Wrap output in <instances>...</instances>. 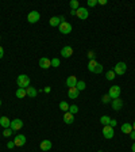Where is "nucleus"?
<instances>
[{
	"mask_svg": "<svg viewBox=\"0 0 135 152\" xmlns=\"http://www.w3.org/2000/svg\"><path fill=\"white\" fill-rule=\"evenodd\" d=\"M101 72H103V65L99 63L97 65H96V69H95L93 74H101Z\"/></svg>",
	"mask_w": 135,
	"mask_h": 152,
	"instance_id": "31",
	"label": "nucleus"
},
{
	"mask_svg": "<svg viewBox=\"0 0 135 152\" xmlns=\"http://www.w3.org/2000/svg\"><path fill=\"white\" fill-rule=\"evenodd\" d=\"M97 4H100V5L107 4V0H97Z\"/></svg>",
	"mask_w": 135,
	"mask_h": 152,
	"instance_id": "37",
	"label": "nucleus"
},
{
	"mask_svg": "<svg viewBox=\"0 0 135 152\" xmlns=\"http://www.w3.org/2000/svg\"><path fill=\"white\" fill-rule=\"evenodd\" d=\"M39 67H41L42 69H49L52 67V60L47 57H42L41 60H39Z\"/></svg>",
	"mask_w": 135,
	"mask_h": 152,
	"instance_id": "9",
	"label": "nucleus"
},
{
	"mask_svg": "<svg viewBox=\"0 0 135 152\" xmlns=\"http://www.w3.org/2000/svg\"><path fill=\"white\" fill-rule=\"evenodd\" d=\"M100 152H101V151H100Z\"/></svg>",
	"mask_w": 135,
	"mask_h": 152,
	"instance_id": "45",
	"label": "nucleus"
},
{
	"mask_svg": "<svg viewBox=\"0 0 135 152\" xmlns=\"http://www.w3.org/2000/svg\"><path fill=\"white\" fill-rule=\"evenodd\" d=\"M97 61L96 60H89L88 63V71H91V72H95V69H96V65H97Z\"/></svg>",
	"mask_w": 135,
	"mask_h": 152,
	"instance_id": "22",
	"label": "nucleus"
},
{
	"mask_svg": "<svg viewBox=\"0 0 135 152\" xmlns=\"http://www.w3.org/2000/svg\"><path fill=\"white\" fill-rule=\"evenodd\" d=\"M76 87H77L78 91H84L85 87H87V84H85V82H83V80H78L77 84H76Z\"/></svg>",
	"mask_w": 135,
	"mask_h": 152,
	"instance_id": "26",
	"label": "nucleus"
},
{
	"mask_svg": "<svg viewBox=\"0 0 135 152\" xmlns=\"http://www.w3.org/2000/svg\"><path fill=\"white\" fill-rule=\"evenodd\" d=\"M130 137H131V140H135V131H132L130 133Z\"/></svg>",
	"mask_w": 135,
	"mask_h": 152,
	"instance_id": "39",
	"label": "nucleus"
},
{
	"mask_svg": "<svg viewBox=\"0 0 135 152\" xmlns=\"http://www.w3.org/2000/svg\"><path fill=\"white\" fill-rule=\"evenodd\" d=\"M120 92H122V90H120L119 86H112L108 91V95L112 98V99H116V98L120 96Z\"/></svg>",
	"mask_w": 135,
	"mask_h": 152,
	"instance_id": "3",
	"label": "nucleus"
},
{
	"mask_svg": "<svg viewBox=\"0 0 135 152\" xmlns=\"http://www.w3.org/2000/svg\"><path fill=\"white\" fill-rule=\"evenodd\" d=\"M123 107V100L120 99V98H116V99H112V109L114 110H120Z\"/></svg>",
	"mask_w": 135,
	"mask_h": 152,
	"instance_id": "13",
	"label": "nucleus"
},
{
	"mask_svg": "<svg viewBox=\"0 0 135 152\" xmlns=\"http://www.w3.org/2000/svg\"><path fill=\"white\" fill-rule=\"evenodd\" d=\"M131 149H132V152H135V143L132 144V147H131Z\"/></svg>",
	"mask_w": 135,
	"mask_h": 152,
	"instance_id": "41",
	"label": "nucleus"
},
{
	"mask_svg": "<svg viewBox=\"0 0 135 152\" xmlns=\"http://www.w3.org/2000/svg\"><path fill=\"white\" fill-rule=\"evenodd\" d=\"M0 40H1V37H0Z\"/></svg>",
	"mask_w": 135,
	"mask_h": 152,
	"instance_id": "44",
	"label": "nucleus"
},
{
	"mask_svg": "<svg viewBox=\"0 0 135 152\" xmlns=\"http://www.w3.org/2000/svg\"><path fill=\"white\" fill-rule=\"evenodd\" d=\"M49 23H50V26L57 27V26H60V25H61V19H60V16H53V18H50Z\"/></svg>",
	"mask_w": 135,
	"mask_h": 152,
	"instance_id": "20",
	"label": "nucleus"
},
{
	"mask_svg": "<svg viewBox=\"0 0 135 152\" xmlns=\"http://www.w3.org/2000/svg\"><path fill=\"white\" fill-rule=\"evenodd\" d=\"M122 132H123V133H126V135H130L131 132H132V125H131V124H128V122L123 124V125H122Z\"/></svg>",
	"mask_w": 135,
	"mask_h": 152,
	"instance_id": "19",
	"label": "nucleus"
},
{
	"mask_svg": "<svg viewBox=\"0 0 135 152\" xmlns=\"http://www.w3.org/2000/svg\"><path fill=\"white\" fill-rule=\"evenodd\" d=\"M58 30L62 34H69V33H72V25L69 22H61V25L58 26Z\"/></svg>",
	"mask_w": 135,
	"mask_h": 152,
	"instance_id": "2",
	"label": "nucleus"
},
{
	"mask_svg": "<svg viewBox=\"0 0 135 152\" xmlns=\"http://www.w3.org/2000/svg\"><path fill=\"white\" fill-rule=\"evenodd\" d=\"M12 133H14V131H12L11 128H7V129H4V131H3V136H4V137H10Z\"/></svg>",
	"mask_w": 135,
	"mask_h": 152,
	"instance_id": "28",
	"label": "nucleus"
},
{
	"mask_svg": "<svg viewBox=\"0 0 135 152\" xmlns=\"http://www.w3.org/2000/svg\"><path fill=\"white\" fill-rule=\"evenodd\" d=\"M43 91H45V92H50V91H52V88H50V87H45V88H43Z\"/></svg>",
	"mask_w": 135,
	"mask_h": 152,
	"instance_id": "40",
	"label": "nucleus"
},
{
	"mask_svg": "<svg viewBox=\"0 0 135 152\" xmlns=\"http://www.w3.org/2000/svg\"><path fill=\"white\" fill-rule=\"evenodd\" d=\"M69 107H70V106L68 105V102H65V100L60 102V109H61L62 111H65V113H66V111H69Z\"/></svg>",
	"mask_w": 135,
	"mask_h": 152,
	"instance_id": "25",
	"label": "nucleus"
},
{
	"mask_svg": "<svg viewBox=\"0 0 135 152\" xmlns=\"http://www.w3.org/2000/svg\"><path fill=\"white\" fill-rule=\"evenodd\" d=\"M69 5H70V8L73 11H77L80 8V5H78V0H70L69 1Z\"/></svg>",
	"mask_w": 135,
	"mask_h": 152,
	"instance_id": "24",
	"label": "nucleus"
},
{
	"mask_svg": "<svg viewBox=\"0 0 135 152\" xmlns=\"http://www.w3.org/2000/svg\"><path fill=\"white\" fill-rule=\"evenodd\" d=\"M116 125H118V122H116V120H111V122H109V126H112V128H115Z\"/></svg>",
	"mask_w": 135,
	"mask_h": 152,
	"instance_id": "36",
	"label": "nucleus"
},
{
	"mask_svg": "<svg viewBox=\"0 0 135 152\" xmlns=\"http://www.w3.org/2000/svg\"><path fill=\"white\" fill-rule=\"evenodd\" d=\"M101 102H103V103H108V102H111V96H109L108 94L104 95L103 98H101Z\"/></svg>",
	"mask_w": 135,
	"mask_h": 152,
	"instance_id": "32",
	"label": "nucleus"
},
{
	"mask_svg": "<svg viewBox=\"0 0 135 152\" xmlns=\"http://www.w3.org/2000/svg\"><path fill=\"white\" fill-rule=\"evenodd\" d=\"M15 95H16V98H24V96H27V92H26V88H18L16 90V92H15Z\"/></svg>",
	"mask_w": 135,
	"mask_h": 152,
	"instance_id": "21",
	"label": "nucleus"
},
{
	"mask_svg": "<svg viewBox=\"0 0 135 152\" xmlns=\"http://www.w3.org/2000/svg\"><path fill=\"white\" fill-rule=\"evenodd\" d=\"M132 131H135V121H134V124H132Z\"/></svg>",
	"mask_w": 135,
	"mask_h": 152,
	"instance_id": "42",
	"label": "nucleus"
},
{
	"mask_svg": "<svg viewBox=\"0 0 135 152\" xmlns=\"http://www.w3.org/2000/svg\"><path fill=\"white\" fill-rule=\"evenodd\" d=\"M77 111H78V106H77V105H72L70 107H69V113H72L73 115L76 114Z\"/></svg>",
	"mask_w": 135,
	"mask_h": 152,
	"instance_id": "29",
	"label": "nucleus"
},
{
	"mask_svg": "<svg viewBox=\"0 0 135 152\" xmlns=\"http://www.w3.org/2000/svg\"><path fill=\"white\" fill-rule=\"evenodd\" d=\"M78 94H80V91L77 90V87H70V88L68 90V95H69L70 99H77Z\"/></svg>",
	"mask_w": 135,
	"mask_h": 152,
	"instance_id": "12",
	"label": "nucleus"
},
{
	"mask_svg": "<svg viewBox=\"0 0 135 152\" xmlns=\"http://www.w3.org/2000/svg\"><path fill=\"white\" fill-rule=\"evenodd\" d=\"M64 122H65V124H68V125L73 124V122H74V115H73L72 113L66 111V113L64 114Z\"/></svg>",
	"mask_w": 135,
	"mask_h": 152,
	"instance_id": "14",
	"label": "nucleus"
},
{
	"mask_svg": "<svg viewBox=\"0 0 135 152\" xmlns=\"http://www.w3.org/2000/svg\"><path fill=\"white\" fill-rule=\"evenodd\" d=\"M73 54V48L72 46H64L62 49H61V56L65 58H69L72 57Z\"/></svg>",
	"mask_w": 135,
	"mask_h": 152,
	"instance_id": "11",
	"label": "nucleus"
},
{
	"mask_svg": "<svg viewBox=\"0 0 135 152\" xmlns=\"http://www.w3.org/2000/svg\"><path fill=\"white\" fill-rule=\"evenodd\" d=\"M0 106H1V99H0Z\"/></svg>",
	"mask_w": 135,
	"mask_h": 152,
	"instance_id": "43",
	"label": "nucleus"
},
{
	"mask_svg": "<svg viewBox=\"0 0 135 152\" xmlns=\"http://www.w3.org/2000/svg\"><path fill=\"white\" fill-rule=\"evenodd\" d=\"M88 58L89 60H95V53L93 52H88Z\"/></svg>",
	"mask_w": 135,
	"mask_h": 152,
	"instance_id": "35",
	"label": "nucleus"
},
{
	"mask_svg": "<svg viewBox=\"0 0 135 152\" xmlns=\"http://www.w3.org/2000/svg\"><path fill=\"white\" fill-rule=\"evenodd\" d=\"M22 126H23V121L19 120V118H15V120L11 121V126H10V128L14 132H15V131H21Z\"/></svg>",
	"mask_w": 135,
	"mask_h": 152,
	"instance_id": "8",
	"label": "nucleus"
},
{
	"mask_svg": "<svg viewBox=\"0 0 135 152\" xmlns=\"http://www.w3.org/2000/svg\"><path fill=\"white\" fill-rule=\"evenodd\" d=\"M77 78L74 76V75H72V76H69V78L66 79V86L70 88V87H76V84H77Z\"/></svg>",
	"mask_w": 135,
	"mask_h": 152,
	"instance_id": "15",
	"label": "nucleus"
},
{
	"mask_svg": "<svg viewBox=\"0 0 135 152\" xmlns=\"http://www.w3.org/2000/svg\"><path fill=\"white\" fill-rule=\"evenodd\" d=\"M109 122H111V118H109L108 115H103V117H100V124L101 125H109Z\"/></svg>",
	"mask_w": 135,
	"mask_h": 152,
	"instance_id": "23",
	"label": "nucleus"
},
{
	"mask_svg": "<svg viewBox=\"0 0 135 152\" xmlns=\"http://www.w3.org/2000/svg\"><path fill=\"white\" fill-rule=\"evenodd\" d=\"M126 71H127V65L124 63H118L114 68V72L116 75H123L126 74Z\"/></svg>",
	"mask_w": 135,
	"mask_h": 152,
	"instance_id": "6",
	"label": "nucleus"
},
{
	"mask_svg": "<svg viewBox=\"0 0 135 152\" xmlns=\"http://www.w3.org/2000/svg\"><path fill=\"white\" fill-rule=\"evenodd\" d=\"M41 19V15H39V12L38 11H31L28 15H27V21H28V23H36V22Z\"/></svg>",
	"mask_w": 135,
	"mask_h": 152,
	"instance_id": "4",
	"label": "nucleus"
},
{
	"mask_svg": "<svg viewBox=\"0 0 135 152\" xmlns=\"http://www.w3.org/2000/svg\"><path fill=\"white\" fill-rule=\"evenodd\" d=\"M16 84L19 88H27L30 87V78L27 75H19L16 78Z\"/></svg>",
	"mask_w": 135,
	"mask_h": 152,
	"instance_id": "1",
	"label": "nucleus"
},
{
	"mask_svg": "<svg viewBox=\"0 0 135 152\" xmlns=\"http://www.w3.org/2000/svg\"><path fill=\"white\" fill-rule=\"evenodd\" d=\"M26 92H27V96H30V98H35L36 94H38V90H36L35 87H27Z\"/></svg>",
	"mask_w": 135,
	"mask_h": 152,
	"instance_id": "17",
	"label": "nucleus"
},
{
	"mask_svg": "<svg viewBox=\"0 0 135 152\" xmlns=\"http://www.w3.org/2000/svg\"><path fill=\"white\" fill-rule=\"evenodd\" d=\"M52 67H56V68L60 67V58H52Z\"/></svg>",
	"mask_w": 135,
	"mask_h": 152,
	"instance_id": "30",
	"label": "nucleus"
},
{
	"mask_svg": "<svg viewBox=\"0 0 135 152\" xmlns=\"http://www.w3.org/2000/svg\"><path fill=\"white\" fill-rule=\"evenodd\" d=\"M76 16H77L78 19H87L89 16V11L87 8H84V7H80L77 11H76Z\"/></svg>",
	"mask_w": 135,
	"mask_h": 152,
	"instance_id": "7",
	"label": "nucleus"
},
{
	"mask_svg": "<svg viewBox=\"0 0 135 152\" xmlns=\"http://www.w3.org/2000/svg\"><path fill=\"white\" fill-rule=\"evenodd\" d=\"M14 143H15V147H22L26 144V136L24 135H18V136L14 139Z\"/></svg>",
	"mask_w": 135,
	"mask_h": 152,
	"instance_id": "10",
	"label": "nucleus"
},
{
	"mask_svg": "<svg viewBox=\"0 0 135 152\" xmlns=\"http://www.w3.org/2000/svg\"><path fill=\"white\" fill-rule=\"evenodd\" d=\"M14 147H15V143H14V141H8V143H7V148L12 149Z\"/></svg>",
	"mask_w": 135,
	"mask_h": 152,
	"instance_id": "34",
	"label": "nucleus"
},
{
	"mask_svg": "<svg viewBox=\"0 0 135 152\" xmlns=\"http://www.w3.org/2000/svg\"><path fill=\"white\" fill-rule=\"evenodd\" d=\"M88 7H95V5L97 4V0H88Z\"/></svg>",
	"mask_w": 135,
	"mask_h": 152,
	"instance_id": "33",
	"label": "nucleus"
},
{
	"mask_svg": "<svg viewBox=\"0 0 135 152\" xmlns=\"http://www.w3.org/2000/svg\"><path fill=\"white\" fill-rule=\"evenodd\" d=\"M3 54H4V49L3 46H0V58H3Z\"/></svg>",
	"mask_w": 135,
	"mask_h": 152,
	"instance_id": "38",
	"label": "nucleus"
},
{
	"mask_svg": "<svg viewBox=\"0 0 135 152\" xmlns=\"http://www.w3.org/2000/svg\"><path fill=\"white\" fill-rule=\"evenodd\" d=\"M52 141L50 140H43L41 141V149L42 151H49V149H52Z\"/></svg>",
	"mask_w": 135,
	"mask_h": 152,
	"instance_id": "16",
	"label": "nucleus"
},
{
	"mask_svg": "<svg viewBox=\"0 0 135 152\" xmlns=\"http://www.w3.org/2000/svg\"><path fill=\"white\" fill-rule=\"evenodd\" d=\"M115 135V132H114V128L112 126H109V125H105L103 128V136L105 137V139H112Z\"/></svg>",
	"mask_w": 135,
	"mask_h": 152,
	"instance_id": "5",
	"label": "nucleus"
},
{
	"mask_svg": "<svg viewBox=\"0 0 135 152\" xmlns=\"http://www.w3.org/2000/svg\"><path fill=\"white\" fill-rule=\"evenodd\" d=\"M0 125L3 126L4 129L10 128V126H11V121L8 120V117H0Z\"/></svg>",
	"mask_w": 135,
	"mask_h": 152,
	"instance_id": "18",
	"label": "nucleus"
},
{
	"mask_svg": "<svg viewBox=\"0 0 135 152\" xmlns=\"http://www.w3.org/2000/svg\"><path fill=\"white\" fill-rule=\"evenodd\" d=\"M115 75H116V74H115L114 71H108V72L105 74V78H107V80H114V79L116 78Z\"/></svg>",
	"mask_w": 135,
	"mask_h": 152,
	"instance_id": "27",
	"label": "nucleus"
}]
</instances>
